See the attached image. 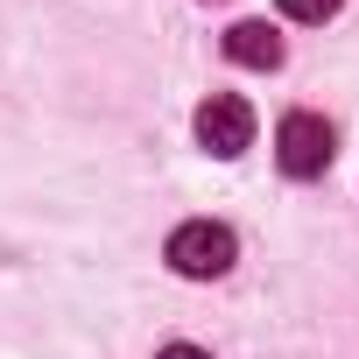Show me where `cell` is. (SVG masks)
<instances>
[{"mask_svg":"<svg viewBox=\"0 0 359 359\" xmlns=\"http://www.w3.org/2000/svg\"><path fill=\"white\" fill-rule=\"evenodd\" d=\"M233 254H240V240H233V226H219V219H191V226L169 233V268L191 275V282H219V275L233 268Z\"/></svg>","mask_w":359,"mask_h":359,"instance_id":"6da1fadb","label":"cell"},{"mask_svg":"<svg viewBox=\"0 0 359 359\" xmlns=\"http://www.w3.org/2000/svg\"><path fill=\"white\" fill-rule=\"evenodd\" d=\"M275 162L296 176V184L324 176V169H331V127H324L317 113H289V120L275 127Z\"/></svg>","mask_w":359,"mask_h":359,"instance_id":"7a4b0ae2","label":"cell"},{"mask_svg":"<svg viewBox=\"0 0 359 359\" xmlns=\"http://www.w3.org/2000/svg\"><path fill=\"white\" fill-rule=\"evenodd\" d=\"M198 141H205L219 162L247 155V148H254V106H247L240 92H212V99L198 106Z\"/></svg>","mask_w":359,"mask_h":359,"instance_id":"3957f363","label":"cell"},{"mask_svg":"<svg viewBox=\"0 0 359 359\" xmlns=\"http://www.w3.org/2000/svg\"><path fill=\"white\" fill-rule=\"evenodd\" d=\"M226 57L247 64V71H275V64H282V36H275L268 22H233V29H226Z\"/></svg>","mask_w":359,"mask_h":359,"instance_id":"277c9868","label":"cell"},{"mask_svg":"<svg viewBox=\"0 0 359 359\" xmlns=\"http://www.w3.org/2000/svg\"><path fill=\"white\" fill-rule=\"evenodd\" d=\"M338 8H345V0H282V15H289V22H331Z\"/></svg>","mask_w":359,"mask_h":359,"instance_id":"5b68a950","label":"cell"},{"mask_svg":"<svg viewBox=\"0 0 359 359\" xmlns=\"http://www.w3.org/2000/svg\"><path fill=\"white\" fill-rule=\"evenodd\" d=\"M155 359H212V352H205V345H162Z\"/></svg>","mask_w":359,"mask_h":359,"instance_id":"8992f818","label":"cell"}]
</instances>
